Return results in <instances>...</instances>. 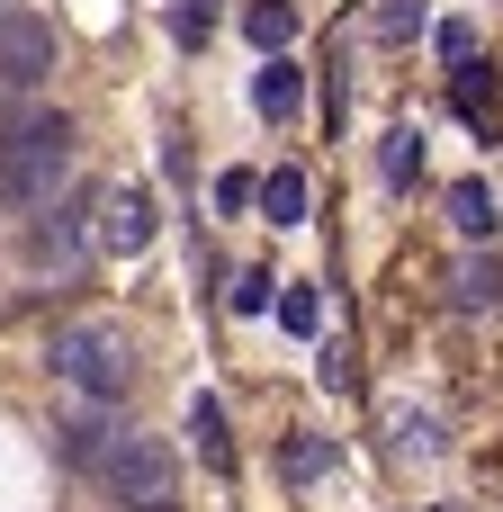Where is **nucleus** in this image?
I'll return each instance as SVG.
<instances>
[{"label": "nucleus", "instance_id": "obj_1", "mask_svg": "<svg viewBox=\"0 0 503 512\" xmlns=\"http://www.w3.org/2000/svg\"><path fill=\"white\" fill-rule=\"evenodd\" d=\"M63 180H72V117H54V108L9 117L0 126V207L36 216V207L63 198Z\"/></svg>", "mask_w": 503, "mask_h": 512}, {"label": "nucleus", "instance_id": "obj_2", "mask_svg": "<svg viewBox=\"0 0 503 512\" xmlns=\"http://www.w3.org/2000/svg\"><path fill=\"white\" fill-rule=\"evenodd\" d=\"M45 360H54V378H63L81 405H126V387H135V342H126V324H108V315L54 324Z\"/></svg>", "mask_w": 503, "mask_h": 512}, {"label": "nucleus", "instance_id": "obj_3", "mask_svg": "<svg viewBox=\"0 0 503 512\" xmlns=\"http://www.w3.org/2000/svg\"><path fill=\"white\" fill-rule=\"evenodd\" d=\"M99 486H108L126 512H162L171 486H180V468H171V450H162L153 432H117V450L99 459Z\"/></svg>", "mask_w": 503, "mask_h": 512}, {"label": "nucleus", "instance_id": "obj_4", "mask_svg": "<svg viewBox=\"0 0 503 512\" xmlns=\"http://www.w3.org/2000/svg\"><path fill=\"white\" fill-rule=\"evenodd\" d=\"M90 243H99V198H90V189L36 207V225H27V261H36V270H81Z\"/></svg>", "mask_w": 503, "mask_h": 512}, {"label": "nucleus", "instance_id": "obj_5", "mask_svg": "<svg viewBox=\"0 0 503 512\" xmlns=\"http://www.w3.org/2000/svg\"><path fill=\"white\" fill-rule=\"evenodd\" d=\"M54 63H63L54 18L9 9V18H0V90H45V81H54Z\"/></svg>", "mask_w": 503, "mask_h": 512}, {"label": "nucleus", "instance_id": "obj_6", "mask_svg": "<svg viewBox=\"0 0 503 512\" xmlns=\"http://www.w3.org/2000/svg\"><path fill=\"white\" fill-rule=\"evenodd\" d=\"M117 432H126V423H117L108 405H81V414H54V459H63V468H81V477H99V459L117 450Z\"/></svg>", "mask_w": 503, "mask_h": 512}, {"label": "nucleus", "instance_id": "obj_7", "mask_svg": "<svg viewBox=\"0 0 503 512\" xmlns=\"http://www.w3.org/2000/svg\"><path fill=\"white\" fill-rule=\"evenodd\" d=\"M450 306H459V315H495V306H503V252H495V243H468V252H459V270H450Z\"/></svg>", "mask_w": 503, "mask_h": 512}, {"label": "nucleus", "instance_id": "obj_8", "mask_svg": "<svg viewBox=\"0 0 503 512\" xmlns=\"http://www.w3.org/2000/svg\"><path fill=\"white\" fill-rule=\"evenodd\" d=\"M99 243L135 261V252L153 243V189H117V198H99Z\"/></svg>", "mask_w": 503, "mask_h": 512}, {"label": "nucleus", "instance_id": "obj_9", "mask_svg": "<svg viewBox=\"0 0 503 512\" xmlns=\"http://www.w3.org/2000/svg\"><path fill=\"white\" fill-rule=\"evenodd\" d=\"M441 207H450V234H459V243H495V234H503V207H495L486 180H459Z\"/></svg>", "mask_w": 503, "mask_h": 512}, {"label": "nucleus", "instance_id": "obj_10", "mask_svg": "<svg viewBox=\"0 0 503 512\" xmlns=\"http://www.w3.org/2000/svg\"><path fill=\"white\" fill-rule=\"evenodd\" d=\"M297 99H306V72H297L288 54H270V63L252 72V108H261V117H297Z\"/></svg>", "mask_w": 503, "mask_h": 512}, {"label": "nucleus", "instance_id": "obj_11", "mask_svg": "<svg viewBox=\"0 0 503 512\" xmlns=\"http://www.w3.org/2000/svg\"><path fill=\"white\" fill-rule=\"evenodd\" d=\"M189 441H198V459L216 477H234V432H225V405L216 396H189Z\"/></svg>", "mask_w": 503, "mask_h": 512}, {"label": "nucleus", "instance_id": "obj_12", "mask_svg": "<svg viewBox=\"0 0 503 512\" xmlns=\"http://www.w3.org/2000/svg\"><path fill=\"white\" fill-rule=\"evenodd\" d=\"M252 207L270 216V225H306V171H270V180H252Z\"/></svg>", "mask_w": 503, "mask_h": 512}, {"label": "nucleus", "instance_id": "obj_13", "mask_svg": "<svg viewBox=\"0 0 503 512\" xmlns=\"http://www.w3.org/2000/svg\"><path fill=\"white\" fill-rule=\"evenodd\" d=\"M450 99H459V117H468V126H486V117H495V72H486L477 54H459V81H450Z\"/></svg>", "mask_w": 503, "mask_h": 512}, {"label": "nucleus", "instance_id": "obj_14", "mask_svg": "<svg viewBox=\"0 0 503 512\" xmlns=\"http://www.w3.org/2000/svg\"><path fill=\"white\" fill-rule=\"evenodd\" d=\"M378 180H387V189H414V180H423V135H414V126H396V135L378 144Z\"/></svg>", "mask_w": 503, "mask_h": 512}, {"label": "nucleus", "instance_id": "obj_15", "mask_svg": "<svg viewBox=\"0 0 503 512\" xmlns=\"http://www.w3.org/2000/svg\"><path fill=\"white\" fill-rule=\"evenodd\" d=\"M243 36H252L261 54H288V36H297V9H288V0H252V9H243Z\"/></svg>", "mask_w": 503, "mask_h": 512}, {"label": "nucleus", "instance_id": "obj_16", "mask_svg": "<svg viewBox=\"0 0 503 512\" xmlns=\"http://www.w3.org/2000/svg\"><path fill=\"white\" fill-rule=\"evenodd\" d=\"M387 432H396V459H441V423H432V414L396 405V414H387Z\"/></svg>", "mask_w": 503, "mask_h": 512}, {"label": "nucleus", "instance_id": "obj_17", "mask_svg": "<svg viewBox=\"0 0 503 512\" xmlns=\"http://www.w3.org/2000/svg\"><path fill=\"white\" fill-rule=\"evenodd\" d=\"M279 324H288L297 342H315V324H324V306H315V288H279Z\"/></svg>", "mask_w": 503, "mask_h": 512}, {"label": "nucleus", "instance_id": "obj_18", "mask_svg": "<svg viewBox=\"0 0 503 512\" xmlns=\"http://www.w3.org/2000/svg\"><path fill=\"white\" fill-rule=\"evenodd\" d=\"M270 288H279L270 270H234V297H225V306H234V315H270Z\"/></svg>", "mask_w": 503, "mask_h": 512}, {"label": "nucleus", "instance_id": "obj_19", "mask_svg": "<svg viewBox=\"0 0 503 512\" xmlns=\"http://www.w3.org/2000/svg\"><path fill=\"white\" fill-rule=\"evenodd\" d=\"M171 36H180V45H207V36H216V0H180V9H171Z\"/></svg>", "mask_w": 503, "mask_h": 512}, {"label": "nucleus", "instance_id": "obj_20", "mask_svg": "<svg viewBox=\"0 0 503 512\" xmlns=\"http://www.w3.org/2000/svg\"><path fill=\"white\" fill-rule=\"evenodd\" d=\"M414 27H423V0H378V36L387 45H405Z\"/></svg>", "mask_w": 503, "mask_h": 512}, {"label": "nucleus", "instance_id": "obj_21", "mask_svg": "<svg viewBox=\"0 0 503 512\" xmlns=\"http://www.w3.org/2000/svg\"><path fill=\"white\" fill-rule=\"evenodd\" d=\"M324 468H333V450H324V441H288V477H297V486H306V477H324Z\"/></svg>", "mask_w": 503, "mask_h": 512}, {"label": "nucleus", "instance_id": "obj_22", "mask_svg": "<svg viewBox=\"0 0 503 512\" xmlns=\"http://www.w3.org/2000/svg\"><path fill=\"white\" fill-rule=\"evenodd\" d=\"M216 207L243 216V207H252V171H225V180H216Z\"/></svg>", "mask_w": 503, "mask_h": 512}, {"label": "nucleus", "instance_id": "obj_23", "mask_svg": "<svg viewBox=\"0 0 503 512\" xmlns=\"http://www.w3.org/2000/svg\"><path fill=\"white\" fill-rule=\"evenodd\" d=\"M0 18H9V0H0Z\"/></svg>", "mask_w": 503, "mask_h": 512}, {"label": "nucleus", "instance_id": "obj_24", "mask_svg": "<svg viewBox=\"0 0 503 512\" xmlns=\"http://www.w3.org/2000/svg\"><path fill=\"white\" fill-rule=\"evenodd\" d=\"M441 512H459V504H441Z\"/></svg>", "mask_w": 503, "mask_h": 512}, {"label": "nucleus", "instance_id": "obj_25", "mask_svg": "<svg viewBox=\"0 0 503 512\" xmlns=\"http://www.w3.org/2000/svg\"><path fill=\"white\" fill-rule=\"evenodd\" d=\"M162 512H171V504H162Z\"/></svg>", "mask_w": 503, "mask_h": 512}]
</instances>
